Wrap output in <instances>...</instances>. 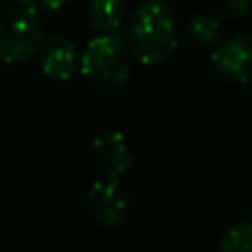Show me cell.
Wrapping results in <instances>:
<instances>
[{
  "label": "cell",
  "instance_id": "1",
  "mask_svg": "<svg viewBox=\"0 0 252 252\" xmlns=\"http://www.w3.org/2000/svg\"><path fill=\"white\" fill-rule=\"evenodd\" d=\"M126 37L138 63H163L177 47V22L171 6L165 0H146L140 4Z\"/></svg>",
  "mask_w": 252,
  "mask_h": 252
},
{
  "label": "cell",
  "instance_id": "2",
  "mask_svg": "<svg viewBox=\"0 0 252 252\" xmlns=\"http://www.w3.org/2000/svg\"><path fill=\"white\" fill-rule=\"evenodd\" d=\"M134 61L136 57L130 49L128 37L116 32L98 33L87 41L81 53L79 71L91 87L108 91L128 81Z\"/></svg>",
  "mask_w": 252,
  "mask_h": 252
},
{
  "label": "cell",
  "instance_id": "3",
  "mask_svg": "<svg viewBox=\"0 0 252 252\" xmlns=\"http://www.w3.org/2000/svg\"><path fill=\"white\" fill-rule=\"evenodd\" d=\"M43 43V28L33 12L22 8L0 10V61L22 63Z\"/></svg>",
  "mask_w": 252,
  "mask_h": 252
},
{
  "label": "cell",
  "instance_id": "4",
  "mask_svg": "<svg viewBox=\"0 0 252 252\" xmlns=\"http://www.w3.org/2000/svg\"><path fill=\"white\" fill-rule=\"evenodd\" d=\"M87 213L102 232H114L120 228L128 215V193L120 183V177L106 175L91 183L87 191Z\"/></svg>",
  "mask_w": 252,
  "mask_h": 252
},
{
  "label": "cell",
  "instance_id": "5",
  "mask_svg": "<svg viewBox=\"0 0 252 252\" xmlns=\"http://www.w3.org/2000/svg\"><path fill=\"white\" fill-rule=\"evenodd\" d=\"M215 71L234 83L252 81V33H236L215 45L211 53Z\"/></svg>",
  "mask_w": 252,
  "mask_h": 252
},
{
  "label": "cell",
  "instance_id": "6",
  "mask_svg": "<svg viewBox=\"0 0 252 252\" xmlns=\"http://www.w3.org/2000/svg\"><path fill=\"white\" fill-rule=\"evenodd\" d=\"M39 67L49 79L69 81L81 67L77 45L67 35H49L39 47Z\"/></svg>",
  "mask_w": 252,
  "mask_h": 252
},
{
  "label": "cell",
  "instance_id": "7",
  "mask_svg": "<svg viewBox=\"0 0 252 252\" xmlns=\"http://www.w3.org/2000/svg\"><path fill=\"white\" fill-rule=\"evenodd\" d=\"M94 156L106 175L122 177L134 165V154L126 136L118 130H104L93 140Z\"/></svg>",
  "mask_w": 252,
  "mask_h": 252
},
{
  "label": "cell",
  "instance_id": "8",
  "mask_svg": "<svg viewBox=\"0 0 252 252\" xmlns=\"http://www.w3.org/2000/svg\"><path fill=\"white\" fill-rule=\"evenodd\" d=\"M124 14V0H93L89 10L91 28L98 33H112L120 30Z\"/></svg>",
  "mask_w": 252,
  "mask_h": 252
},
{
  "label": "cell",
  "instance_id": "9",
  "mask_svg": "<svg viewBox=\"0 0 252 252\" xmlns=\"http://www.w3.org/2000/svg\"><path fill=\"white\" fill-rule=\"evenodd\" d=\"M185 37L197 49H209L217 45L219 39V22L207 14H195L185 26Z\"/></svg>",
  "mask_w": 252,
  "mask_h": 252
},
{
  "label": "cell",
  "instance_id": "10",
  "mask_svg": "<svg viewBox=\"0 0 252 252\" xmlns=\"http://www.w3.org/2000/svg\"><path fill=\"white\" fill-rule=\"evenodd\" d=\"M219 250H252V222H238L224 230L219 240Z\"/></svg>",
  "mask_w": 252,
  "mask_h": 252
},
{
  "label": "cell",
  "instance_id": "11",
  "mask_svg": "<svg viewBox=\"0 0 252 252\" xmlns=\"http://www.w3.org/2000/svg\"><path fill=\"white\" fill-rule=\"evenodd\" d=\"M250 4L252 0H219V10L226 20H238L248 12Z\"/></svg>",
  "mask_w": 252,
  "mask_h": 252
},
{
  "label": "cell",
  "instance_id": "12",
  "mask_svg": "<svg viewBox=\"0 0 252 252\" xmlns=\"http://www.w3.org/2000/svg\"><path fill=\"white\" fill-rule=\"evenodd\" d=\"M26 10L33 14H45V12H55L67 4V0H18Z\"/></svg>",
  "mask_w": 252,
  "mask_h": 252
},
{
  "label": "cell",
  "instance_id": "13",
  "mask_svg": "<svg viewBox=\"0 0 252 252\" xmlns=\"http://www.w3.org/2000/svg\"><path fill=\"white\" fill-rule=\"evenodd\" d=\"M246 217H248V220L252 222V203H250V207H248V213H246Z\"/></svg>",
  "mask_w": 252,
  "mask_h": 252
}]
</instances>
